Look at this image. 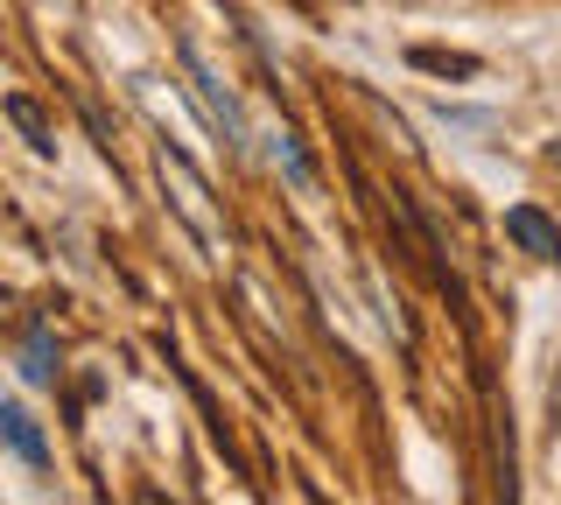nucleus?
I'll use <instances>...</instances> for the list:
<instances>
[{"label":"nucleus","mask_w":561,"mask_h":505,"mask_svg":"<svg viewBox=\"0 0 561 505\" xmlns=\"http://www.w3.org/2000/svg\"><path fill=\"white\" fill-rule=\"evenodd\" d=\"M154 176H162V197H169V211L190 225V239L210 253V260H225L232 253V232H225V211L210 204V183L190 169V154L175 148V141H162L154 148Z\"/></svg>","instance_id":"nucleus-1"},{"label":"nucleus","mask_w":561,"mask_h":505,"mask_svg":"<svg viewBox=\"0 0 561 505\" xmlns=\"http://www.w3.org/2000/svg\"><path fill=\"white\" fill-rule=\"evenodd\" d=\"M183 71H190V99L204 106L210 119V134H218L232 154H245V113H239V92H232V78L218 71V64L204 57V43H190L183 36Z\"/></svg>","instance_id":"nucleus-2"},{"label":"nucleus","mask_w":561,"mask_h":505,"mask_svg":"<svg viewBox=\"0 0 561 505\" xmlns=\"http://www.w3.org/2000/svg\"><path fill=\"white\" fill-rule=\"evenodd\" d=\"M505 239H513L526 260H540V267H561V225L540 211V204H513V211H505Z\"/></svg>","instance_id":"nucleus-3"},{"label":"nucleus","mask_w":561,"mask_h":505,"mask_svg":"<svg viewBox=\"0 0 561 505\" xmlns=\"http://www.w3.org/2000/svg\"><path fill=\"white\" fill-rule=\"evenodd\" d=\"M0 435H8V449L28 470H49V443H43V428H35V414L22 408V400H0Z\"/></svg>","instance_id":"nucleus-4"},{"label":"nucleus","mask_w":561,"mask_h":505,"mask_svg":"<svg viewBox=\"0 0 561 505\" xmlns=\"http://www.w3.org/2000/svg\"><path fill=\"white\" fill-rule=\"evenodd\" d=\"M8 119H14V127L28 134V148L43 154V162H49V154H57V134H49V119L35 113V99H22V92H14V99H8Z\"/></svg>","instance_id":"nucleus-5"},{"label":"nucleus","mask_w":561,"mask_h":505,"mask_svg":"<svg viewBox=\"0 0 561 505\" xmlns=\"http://www.w3.org/2000/svg\"><path fill=\"white\" fill-rule=\"evenodd\" d=\"M408 57L435 78H478V57H463V49H408Z\"/></svg>","instance_id":"nucleus-6"},{"label":"nucleus","mask_w":561,"mask_h":505,"mask_svg":"<svg viewBox=\"0 0 561 505\" xmlns=\"http://www.w3.org/2000/svg\"><path fill=\"white\" fill-rule=\"evenodd\" d=\"M22 372H28V379H49V372H57V365H49V330H35V337H28Z\"/></svg>","instance_id":"nucleus-7"},{"label":"nucleus","mask_w":561,"mask_h":505,"mask_svg":"<svg viewBox=\"0 0 561 505\" xmlns=\"http://www.w3.org/2000/svg\"><path fill=\"white\" fill-rule=\"evenodd\" d=\"M548 162H554V169H561V134H554V148H548Z\"/></svg>","instance_id":"nucleus-8"}]
</instances>
